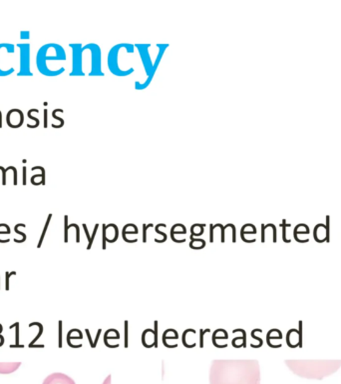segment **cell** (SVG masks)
Segmentation results:
<instances>
[{"label":"cell","mask_w":341,"mask_h":384,"mask_svg":"<svg viewBox=\"0 0 341 384\" xmlns=\"http://www.w3.org/2000/svg\"><path fill=\"white\" fill-rule=\"evenodd\" d=\"M66 60L65 50L56 43H48L41 46L36 55V66L41 75H45L49 61Z\"/></svg>","instance_id":"cell-2"},{"label":"cell","mask_w":341,"mask_h":384,"mask_svg":"<svg viewBox=\"0 0 341 384\" xmlns=\"http://www.w3.org/2000/svg\"><path fill=\"white\" fill-rule=\"evenodd\" d=\"M196 330L189 329L184 331L183 334V344L184 346L188 347V349H193L196 346Z\"/></svg>","instance_id":"cell-7"},{"label":"cell","mask_w":341,"mask_h":384,"mask_svg":"<svg viewBox=\"0 0 341 384\" xmlns=\"http://www.w3.org/2000/svg\"><path fill=\"white\" fill-rule=\"evenodd\" d=\"M192 239L191 241L190 247L192 249H202L206 246V241L203 239Z\"/></svg>","instance_id":"cell-13"},{"label":"cell","mask_w":341,"mask_h":384,"mask_svg":"<svg viewBox=\"0 0 341 384\" xmlns=\"http://www.w3.org/2000/svg\"><path fill=\"white\" fill-rule=\"evenodd\" d=\"M13 275H16V273H12L11 275H6V290H9V278Z\"/></svg>","instance_id":"cell-24"},{"label":"cell","mask_w":341,"mask_h":384,"mask_svg":"<svg viewBox=\"0 0 341 384\" xmlns=\"http://www.w3.org/2000/svg\"><path fill=\"white\" fill-rule=\"evenodd\" d=\"M21 39H29L30 38V33L29 31H21Z\"/></svg>","instance_id":"cell-22"},{"label":"cell","mask_w":341,"mask_h":384,"mask_svg":"<svg viewBox=\"0 0 341 384\" xmlns=\"http://www.w3.org/2000/svg\"><path fill=\"white\" fill-rule=\"evenodd\" d=\"M191 231H192V236H191V238H193L194 236H201V234H203V226L200 224L194 225L192 229H191Z\"/></svg>","instance_id":"cell-15"},{"label":"cell","mask_w":341,"mask_h":384,"mask_svg":"<svg viewBox=\"0 0 341 384\" xmlns=\"http://www.w3.org/2000/svg\"><path fill=\"white\" fill-rule=\"evenodd\" d=\"M4 43H0V60H2L1 50H2V48H4ZM2 65H1V63H0V77H9V75H12V72H6V70H4V67H2Z\"/></svg>","instance_id":"cell-16"},{"label":"cell","mask_w":341,"mask_h":384,"mask_svg":"<svg viewBox=\"0 0 341 384\" xmlns=\"http://www.w3.org/2000/svg\"><path fill=\"white\" fill-rule=\"evenodd\" d=\"M28 117H29V119H33V121L36 122V126H39V121H38V119H35V117H33V114H31L30 110H29V111H28Z\"/></svg>","instance_id":"cell-23"},{"label":"cell","mask_w":341,"mask_h":384,"mask_svg":"<svg viewBox=\"0 0 341 384\" xmlns=\"http://www.w3.org/2000/svg\"><path fill=\"white\" fill-rule=\"evenodd\" d=\"M210 384H261L259 364L250 359L213 361L210 368Z\"/></svg>","instance_id":"cell-1"},{"label":"cell","mask_w":341,"mask_h":384,"mask_svg":"<svg viewBox=\"0 0 341 384\" xmlns=\"http://www.w3.org/2000/svg\"><path fill=\"white\" fill-rule=\"evenodd\" d=\"M43 384H75V381L65 373H56L44 379Z\"/></svg>","instance_id":"cell-6"},{"label":"cell","mask_w":341,"mask_h":384,"mask_svg":"<svg viewBox=\"0 0 341 384\" xmlns=\"http://www.w3.org/2000/svg\"><path fill=\"white\" fill-rule=\"evenodd\" d=\"M142 344H143V346L147 347V349H151V347L155 346L154 330H144L143 334H142Z\"/></svg>","instance_id":"cell-8"},{"label":"cell","mask_w":341,"mask_h":384,"mask_svg":"<svg viewBox=\"0 0 341 384\" xmlns=\"http://www.w3.org/2000/svg\"><path fill=\"white\" fill-rule=\"evenodd\" d=\"M17 48L21 51V70L17 73L18 77H33V73L31 72V60H30V44L29 43H18Z\"/></svg>","instance_id":"cell-3"},{"label":"cell","mask_w":341,"mask_h":384,"mask_svg":"<svg viewBox=\"0 0 341 384\" xmlns=\"http://www.w3.org/2000/svg\"><path fill=\"white\" fill-rule=\"evenodd\" d=\"M125 341H124V344H125V347H128L129 346V336H128V334H129V329H128V327H129V322H125Z\"/></svg>","instance_id":"cell-17"},{"label":"cell","mask_w":341,"mask_h":384,"mask_svg":"<svg viewBox=\"0 0 341 384\" xmlns=\"http://www.w3.org/2000/svg\"><path fill=\"white\" fill-rule=\"evenodd\" d=\"M179 334L176 331L175 329H167L164 332L163 337H162V341H166L167 339H178Z\"/></svg>","instance_id":"cell-11"},{"label":"cell","mask_w":341,"mask_h":384,"mask_svg":"<svg viewBox=\"0 0 341 384\" xmlns=\"http://www.w3.org/2000/svg\"><path fill=\"white\" fill-rule=\"evenodd\" d=\"M59 346H62V322H59Z\"/></svg>","instance_id":"cell-21"},{"label":"cell","mask_w":341,"mask_h":384,"mask_svg":"<svg viewBox=\"0 0 341 384\" xmlns=\"http://www.w3.org/2000/svg\"><path fill=\"white\" fill-rule=\"evenodd\" d=\"M233 346L235 349H239V347H245L247 346V341L242 339V336L235 337L234 341L232 342Z\"/></svg>","instance_id":"cell-14"},{"label":"cell","mask_w":341,"mask_h":384,"mask_svg":"<svg viewBox=\"0 0 341 384\" xmlns=\"http://www.w3.org/2000/svg\"><path fill=\"white\" fill-rule=\"evenodd\" d=\"M103 384H111V375L108 376Z\"/></svg>","instance_id":"cell-26"},{"label":"cell","mask_w":341,"mask_h":384,"mask_svg":"<svg viewBox=\"0 0 341 384\" xmlns=\"http://www.w3.org/2000/svg\"><path fill=\"white\" fill-rule=\"evenodd\" d=\"M22 173H23V185H26V168L24 166L23 170H22Z\"/></svg>","instance_id":"cell-25"},{"label":"cell","mask_w":341,"mask_h":384,"mask_svg":"<svg viewBox=\"0 0 341 384\" xmlns=\"http://www.w3.org/2000/svg\"><path fill=\"white\" fill-rule=\"evenodd\" d=\"M21 366V363H0V373L11 374L16 371Z\"/></svg>","instance_id":"cell-9"},{"label":"cell","mask_w":341,"mask_h":384,"mask_svg":"<svg viewBox=\"0 0 341 384\" xmlns=\"http://www.w3.org/2000/svg\"><path fill=\"white\" fill-rule=\"evenodd\" d=\"M118 229L116 225L110 224L103 226V249H106V242H115L118 239Z\"/></svg>","instance_id":"cell-5"},{"label":"cell","mask_w":341,"mask_h":384,"mask_svg":"<svg viewBox=\"0 0 341 384\" xmlns=\"http://www.w3.org/2000/svg\"><path fill=\"white\" fill-rule=\"evenodd\" d=\"M51 216H52V215L49 214L47 221H46L45 226H44V229H43V236H41L40 241H39V243H38V248H39V247L41 246V243H43L44 236H45L46 231H47V229H48V226H49V222H50V220H51Z\"/></svg>","instance_id":"cell-18"},{"label":"cell","mask_w":341,"mask_h":384,"mask_svg":"<svg viewBox=\"0 0 341 384\" xmlns=\"http://www.w3.org/2000/svg\"><path fill=\"white\" fill-rule=\"evenodd\" d=\"M24 116L21 109H13L7 112V126L11 128H18L23 124Z\"/></svg>","instance_id":"cell-4"},{"label":"cell","mask_w":341,"mask_h":384,"mask_svg":"<svg viewBox=\"0 0 341 384\" xmlns=\"http://www.w3.org/2000/svg\"><path fill=\"white\" fill-rule=\"evenodd\" d=\"M158 322H154L155 347H158Z\"/></svg>","instance_id":"cell-19"},{"label":"cell","mask_w":341,"mask_h":384,"mask_svg":"<svg viewBox=\"0 0 341 384\" xmlns=\"http://www.w3.org/2000/svg\"><path fill=\"white\" fill-rule=\"evenodd\" d=\"M120 339V334L119 332H118V330L116 329H109L107 330L106 334H105L104 336V344L105 346H107L108 342L109 341H115V339Z\"/></svg>","instance_id":"cell-10"},{"label":"cell","mask_w":341,"mask_h":384,"mask_svg":"<svg viewBox=\"0 0 341 384\" xmlns=\"http://www.w3.org/2000/svg\"><path fill=\"white\" fill-rule=\"evenodd\" d=\"M208 332H211L210 329H201L200 330V347H201V349H203V335H205L206 334H208Z\"/></svg>","instance_id":"cell-20"},{"label":"cell","mask_w":341,"mask_h":384,"mask_svg":"<svg viewBox=\"0 0 341 384\" xmlns=\"http://www.w3.org/2000/svg\"><path fill=\"white\" fill-rule=\"evenodd\" d=\"M228 337H229V335H228L227 332H225V330L224 329H217L215 332L213 334V342H216L219 339H228Z\"/></svg>","instance_id":"cell-12"}]
</instances>
